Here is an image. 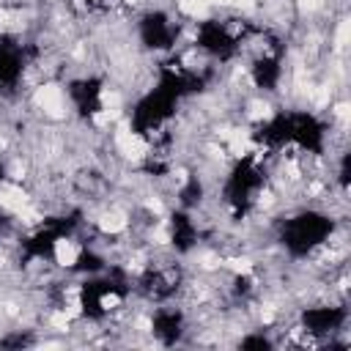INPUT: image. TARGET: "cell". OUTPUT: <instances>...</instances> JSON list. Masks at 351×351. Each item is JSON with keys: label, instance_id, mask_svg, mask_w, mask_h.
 <instances>
[{"label": "cell", "instance_id": "6da1fadb", "mask_svg": "<svg viewBox=\"0 0 351 351\" xmlns=\"http://www.w3.org/2000/svg\"><path fill=\"white\" fill-rule=\"evenodd\" d=\"M36 104L42 107L47 116L52 118H63L66 110H63V96H60V88L58 85H42L36 91Z\"/></svg>", "mask_w": 351, "mask_h": 351}, {"label": "cell", "instance_id": "7a4b0ae2", "mask_svg": "<svg viewBox=\"0 0 351 351\" xmlns=\"http://www.w3.org/2000/svg\"><path fill=\"white\" fill-rule=\"evenodd\" d=\"M116 143H118V151L124 154L126 159H143L146 157V143L143 137H137V134H132L126 126H121L116 132Z\"/></svg>", "mask_w": 351, "mask_h": 351}, {"label": "cell", "instance_id": "3957f363", "mask_svg": "<svg viewBox=\"0 0 351 351\" xmlns=\"http://www.w3.org/2000/svg\"><path fill=\"white\" fill-rule=\"evenodd\" d=\"M0 206L19 214L28 208V195L19 190V187H0Z\"/></svg>", "mask_w": 351, "mask_h": 351}, {"label": "cell", "instance_id": "277c9868", "mask_svg": "<svg viewBox=\"0 0 351 351\" xmlns=\"http://www.w3.org/2000/svg\"><path fill=\"white\" fill-rule=\"evenodd\" d=\"M77 244L69 239H58L55 241V261L60 263V266H74L77 263Z\"/></svg>", "mask_w": 351, "mask_h": 351}, {"label": "cell", "instance_id": "5b68a950", "mask_svg": "<svg viewBox=\"0 0 351 351\" xmlns=\"http://www.w3.org/2000/svg\"><path fill=\"white\" fill-rule=\"evenodd\" d=\"M99 228H102L104 233H121L126 228V217L121 212H110V214H104V217L99 220Z\"/></svg>", "mask_w": 351, "mask_h": 351}, {"label": "cell", "instance_id": "8992f818", "mask_svg": "<svg viewBox=\"0 0 351 351\" xmlns=\"http://www.w3.org/2000/svg\"><path fill=\"white\" fill-rule=\"evenodd\" d=\"M208 6H212V0H181L179 9L187 11V14H192V17H206Z\"/></svg>", "mask_w": 351, "mask_h": 351}, {"label": "cell", "instance_id": "52a82bcc", "mask_svg": "<svg viewBox=\"0 0 351 351\" xmlns=\"http://www.w3.org/2000/svg\"><path fill=\"white\" fill-rule=\"evenodd\" d=\"M228 269L236 272V274H247L250 269H253V261H250V258H231V261H228Z\"/></svg>", "mask_w": 351, "mask_h": 351}, {"label": "cell", "instance_id": "ba28073f", "mask_svg": "<svg viewBox=\"0 0 351 351\" xmlns=\"http://www.w3.org/2000/svg\"><path fill=\"white\" fill-rule=\"evenodd\" d=\"M102 104H104V110H118L121 96H118L116 91H104V93H102Z\"/></svg>", "mask_w": 351, "mask_h": 351}, {"label": "cell", "instance_id": "9c48e42d", "mask_svg": "<svg viewBox=\"0 0 351 351\" xmlns=\"http://www.w3.org/2000/svg\"><path fill=\"white\" fill-rule=\"evenodd\" d=\"M50 324H52L55 329H60V332H66V329H69V315H66V310H60V313H52Z\"/></svg>", "mask_w": 351, "mask_h": 351}, {"label": "cell", "instance_id": "30bf717a", "mask_svg": "<svg viewBox=\"0 0 351 351\" xmlns=\"http://www.w3.org/2000/svg\"><path fill=\"white\" fill-rule=\"evenodd\" d=\"M346 39H348V22H343V25H340V30H337V47L346 44Z\"/></svg>", "mask_w": 351, "mask_h": 351}, {"label": "cell", "instance_id": "8fae6325", "mask_svg": "<svg viewBox=\"0 0 351 351\" xmlns=\"http://www.w3.org/2000/svg\"><path fill=\"white\" fill-rule=\"evenodd\" d=\"M118 302H121V299H118V296H113V294H110V296H102V307H107V310L118 307Z\"/></svg>", "mask_w": 351, "mask_h": 351}, {"label": "cell", "instance_id": "7c38bea8", "mask_svg": "<svg viewBox=\"0 0 351 351\" xmlns=\"http://www.w3.org/2000/svg\"><path fill=\"white\" fill-rule=\"evenodd\" d=\"M335 113H337V118H340V121H346L348 118V104H337Z\"/></svg>", "mask_w": 351, "mask_h": 351}, {"label": "cell", "instance_id": "4fadbf2b", "mask_svg": "<svg viewBox=\"0 0 351 351\" xmlns=\"http://www.w3.org/2000/svg\"><path fill=\"white\" fill-rule=\"evenodd\" d=\"M302 6H305L307 11H313V9H319V6H321V0H302Z\"/></svg>", "mask_w": 351, "mask_h": 351}, {"label": "cell", "instance_id": "5bb4252c", "mask_svg": "<svg viewBox=\"0 0 351 351\" xmlns=\"http://www.w3.org/2000/svg\"><path fill=\"white\" fill-rule=\"evenodd\" d=\"M148 208H151V212H162V203H159V200H148Z\"/></svg>", "mask_w": 351, "mask_h": 351}, {"label": "cell", "instance_id": "9a60e30c", "mask_svg": "<svg viewBox=\"0 0 351 351\" xmlns=\"http://www.w3.org/2000/svg\"><path fill=\"white\" fill-rule=\"evenodd\" d=\"M236 3H239L241 9H253V6H255V0H236Z\"/></svg>", "mask_w": 351, "mask_h": 351}, {"label": "cell", "instance_id": "2e32d148", "mask_svg": "<svg viewBox=\"0 0 351 351\" xmlns=\"http://www.w3.org/2000/svg\"><path fill=\"white\" fill-rule=\"evenodd\" d=\"M126 3H143V0H126Z\"/></svg>", "mask_w": 351, "mask_h": 351}]
</instances>
